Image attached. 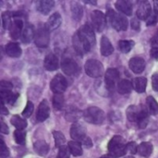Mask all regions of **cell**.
<instances>
[{
  "mask_svg": "<svg viewBox=\"0 0 158 158\" xmlns=\"http://www.w3.org/2000/svg\"><path fill=\"white\" fill-rule=\"evenodd\" d=\"M134 46V42L131 40H121L118 42V48L122 53H129Z\"/></svg>",
  "mask_w": 158,
  "mask_h": 158,
  "instance_id": "35",
  "label": "cell"
},
{
  "mask_svg": "<svg viewBox=\"0 0 158 158\" xmlns=\"http://www.w3.org/2000/svg\"><path fill=\"white\" fill-rule=\"evenodd\" d=\"M10 36L12 39L17 40L21 36V32L23 31V21L20 19H15L13 22H11L10 28Z\"/></svg>",
  "mask_w": 158,
  "mask_h": 158,
  "instance_id": "15",
  "label": "cell"
},
{
  "mask_svg": "<svg viewBox=\"0 0 158 158\" xmlns=\"http://www.w3.org/2000/svg\"><path fill=\"white\" fill-rule=\"evenodd\" d=\"M11 124L19 131H22L27 127V121L24 118H21L19 116H13L11 120Z\"/></svg>",
  "mask_w": 158,
  "mask_h": 158,
  "instance_id": "34",
  "label": "cell"
},
{
  "mask_svg": "<svg viewBox=\"0 0 158 158\" xmlns=\"http://www.w3.org/2000/svg\"><path fill=\"white\" fill-rule=\"evenodd\" d=\"M114 52V47L106 36L101 38V55L104 56H108Z\"/></svg>",
  "mask_w": 158,
  "mask_h": 158,
  "instance_id": "21",
  "label": "cell"
},
{
  "mask_svg": "<svg viewBox=\"0 0 158 158\" xmlns=\"http://www.w3.org/2000/svg\"><path fill=\"white\" fill-rule=\"evenodd\" d=\"M61 69H62V71L69 76L76 75L81 70L77 62L73 58H70V57L63 58L61 62Z\"/></svg>",
  "mask_w": 158,
  "mask_h": 158,
  "instance_id": "8",
  "label": "cell"
},
{
  "mask_svg": "<svg viewBox=\"0 0 158 158\" xmlns=\"http://www.w3.org/2000/svg\"><path fill=\"white\" fill-rule=\"evenodd\" d=\"M19 97L18 94L12 93L11 91L9 92H5V93H0V100L4 104H8V105H13Z\"/></svg>",
  "mask_w": 158,
  "mask_h": 158,
  "instance_id": "28",
  "label": "cell"
},
{
  "mask_svg": "<svg viewBox=\"0 0 158 158\" xmlns=\"http://www.w3.org/2000/svg\"><path fill=\"white\" fill-rule=\"evenodd\" d=\"M99 158H109L108 157V156H101V157Z\"/></svg>",
  "mask_w": 158,
  "mask_h": 158,
  "instance_id": "55",
  "label": "cell"
},
{
  "mask_svg": "<svg viewBox=\"0 0 158 158\" xmlns=\"http://www.w3.org/2000/svg\"><path fill=\"white\" fill-rule=\"evenodd\" d=\"M0 113L3 114V115H7L8 114L7 108L5 106V104L1 100H0Z\"/></svg>",
  "mask_w": 158,
  "mask_h": 158,
  "instance_id": "51",
  "label": "cell"
},
{
  "mask_svg": "<svg viewBox=\"0 0 158 158\" xmlns=\"http://www.w3.org/2000/svg\"><path fill=\"white\" fill-rule=\"evenodd\" d=\"M0 132L4 133V134H8V132H9V129H8L7 125L2 120H0Z\"/></svg>",
  "mask_w": 158,
  "mask_h": 158,
  "instance_id": "48",
  "label": "cell"
},
{
  "mask_svg": "<svg viewBox=\"0 0 158 158\" xmlns=\"http://www.w3.org/2000/svg\"><path fill=\"white\" fill-rule=\"evenodd\" d=\"M13 88V84L7 81H0V93L9 92Z\"/></svg>",
  "mask_w": 158,
  "mask_h": 158,
  "instance_id": "41",
  "label": "cell"
},
{
  "mask_svg": "<svg viewBox=\"0 0 158 158\" xmlns=\"http://www.w3.org/2000/svg\"><path fill=\"white\" fill-rule=\"evenodd\" d=\"M78 32L92 45V47L95 44V35H94V29L89 24L82 25L78 30Z\"/></svg>",
  "mask_w": 158,
  "mask_h": 158,
  "instance_id": "11",
  "label": "cell"
},
{
  "mask_svg": "<svg viewBox=\"0 0 158 158\" xmlns=\"http://www.w3.org/2000/svg\"><path fill=\"white\" fill-rule=\"evenodd\" d=\"M105 117L106 116L104 111L97 106H91L87 108L83 113V118L85 121L95 125L102 124L105 120Z\"/></svg>",
  "mask_w": 158,
  "mask_h": 158,
  "instance_id": "3",
  "label": "cell"
},
{
  "mask_svg": "<svg viewBox=\"0 0 158 158\" xmlns=\"http://www.w3.org/2000/svg\"><path fill=\"white\" fill-rule=\"evenodd\" d=\"M9 155V150L7 149L4 141H0V158H8Z\"/></svg>",
  "mask_w": 158,
  "mask_h": 158,
  "instance_id": "43",
  "label": "cell"
},
{
  "mask_svg": "<svg viewBox=\"0 0 158 158\" xmlns=\"http://www.w3.org/2000/svg\"><path fill=\"white\" fill-rule=\"evenodd\" d=\"M69 150L70 152V154H72V156H82V148H81V143L76 141H70L69 143Z\"/></svg>",
  "mask_w": 158,
  "mask_h": 158,
  "instance_id": "32",
  "label": "cell"
},
{
  "mask_svg": "<svg viewBox=\"0 0 158 158\" xmlns=\"http://www.w3.org/2000/svg\"><path fill=\"white\" fill-rule=\"evenodd\" d=\"M151 45H152V49L158 48V31L154 34V36L151 39Z\"/></svg>",
  "mask_w": 158,
  "mask_h": 158,
  "instance_id": "46",
  "label": "cell"
},
{
  "mask_svg": "<svg viewBox=\"0 0 158 158\" xmlns=\"http://www.w3.org/2000/svg\"><path fill=\"white\" fill-rule=\"evenodd\" d=\"M85 72L92 78L101 77L104 72L103 64L96 59H89L85 63Z\"/></svg>",
  "mask_w": 158,
  "mask_h": 158,
  "instance_id": "5",
  "label": "cell"
},
{
  "mask_svg": "<svg viewBox=\"0 0 158 158\" xmlns=\"http://www.w3.org/2000/svg\"><path fill=\"white\" fill-rule=\"evenodd\" d=\"M11 13L9 11H6L2 14V23L5 30H7L10 28L11 25Z\"/></svg>",
  "mask_w": 158,
  "mask_h": 158,
  "instance_id": "39",
  "label": "cell"
},
{
  "mask_svg": "<svg viewBox=\"0 0 158 158\" xmlns=\"http://www.w3.org/2000/svg\"><path fill=\"white\" fill-rule=\"evenodd\" d=\"M72 42H73V46L79 55L80 54L83 55L85 53H88L92 49V45L78 31L74 34Z\"/></svg>",
  "mask_w": 158,
  "mask_h": 158,
  "instance_id": "6",
  "label": "cell"
},
{
  "mask_svg": "<svg viewBox=\"0 0 158 158\" xmlns=\"http://www.w3.org/2000/svg\"><path fill=\"white\" fill-rule=\"evenodd\" d=\"M50 115V107L49 105L47 103L46 100H43L39 106H38V110H37V114H36V118L39 122H43L45 119L48 118Z\"/></svg>",
  "mask_w": 158,
  "mask_h": 158,
  "instance_id": "14",
  "label": "cell"
},
{
  "mask_svg": "<svg viewBox=\"0 0 158 158\" xmlns=\"http://www.w3.org/2000/svg\"><path fill=\"white\" fill-rule=\"evenodd\" d=\"M70 137L73 141L81 143V141L86 137V131L85 129L78 123L72 124L70 128Z\"/></svg>",
  "mask_w": 158,
  "mask_h": 158,
  "instance_id": "12",
  "label": "cell"
},
{
  "mask_svg": "<svg viewBox=\"0 0 158 158\" xmlns=\"http://www.w3.org/2000/svg\"><path fill=\"white\" fill-rule=\"evenodd\" d=\"M33 109H34V106H33V104L31 102V101H28L27 102V105L24 108V110L22 111V116L26 118H30L33 112Z\"/></svg>",
  "mask_w": 158,
  "mask_h": 158,
  "instance_id": "40",
  "label": "cell"
},
{
  "mask_svg": "<svg viewBox=\"0 0 158 158\" xmlns=\"http://www.w3.org/2000/svg\"><path fill=\"white\" fill-rule=\"evenodd\" d=\"M146 105L148 107V113H150L153 116H156L158 114V103L153 96H148L146 99Z\"/></svg>",
  "mask_w": 158,
  "mask_h": 158,
  "instance_id": "33",
  "label": "cell"
},
{
  "mask_svg": "<svg viewBox=\"0 0 158 158\" xmlns=\"http://www.w3.org/2000/svg\"><path fill=\"white\" fill-rule=\"evenodd\" d=\"M129 67L134 73L139 74V73H142L144 70V69H145V61L142 57L135 56V57H132L130 60Z\"/></svg>",
  "mask_w": 158,
  "mask_h": 158,
  "instance_id": "17",
  "label": "cell"
},
{
  "mask_svg": "<svg viewBox=\"0 0 158 158\" xmlns=\"http://www.w3.org/2000/svg\"><path fill=\"white\" fill-rule=\"evenodd\" d=\"M126 149H127V152H130L131 155H135L137 154V151H138V145L136 143L131 142L126 144Z\"/></svg>",
  "mask_w": 158,
  "mask_h": 158,
  "instance_id": "45",
  "label": "cell"
},
{
  "mask_svg": "<svg viewBox=\"0 0 158 158\" xmlns=\"http://www.w3.org/2000/svg\"><path fill=\"white\" fill-rule=\"evenodd\" d=\"M151 56L155 58L158 60V48L157 49H152L151 50Z\"/></svg>",
  "mask_w": 158,
  "mask_h": 158,
  "instance_id": "52",
  "label": "cell"
},
{
  "mask_svg": "<svg viewBox=\"0 0 158 158\" xmlns=\"http://www.w3.org/2000/svg\"><path fill=\"white\" fill-rule=\"evenodd\" d=\"M34 151L40 156H45L49 151V145L43 140H39L33 144Z\"/></svg>",
  "mask_w": 158,
  "mask_h": 158,
  "instance_id": "30",
  "label": "cell"
},
{
  "mask_svg": "<svg viewBox=\"0 0 158 158\" xmlns=\"http://www.w3.org/2000/svg\"><path fill=\"white\" fill-rule=\"evenodd\" d=\"M5 52L10 57H19L21 55V48L17 43H8L6 45Z\"/></svg>",
  "mask_w": 158,
  "mask_h": 158,
  "instance_id": "20",
  "label": "cell"
},
{
  "mask_svg": "<svg viewBox=\"0 0 158 158\" xmlns=\"http://www.w3.org/2000/svg\"><path fill=\"white\" fill-rule=\"evenodd\" d=\"M53 135H54V139H55L56 147L59 148V147L63 146L65 142H66V138H65L64 134L61 131H56L53 132Z\"/></svg>",
  "mask_w": 158,
  "mask_h": 158,
  "instance_id": "37",
  "label": "cell"
},
{
  "mask_svg": "<svg viewBox=\"0 0 158 158\" xmlns=\"http://www.w3.org/2000/svg\"><path fill=\"white\" fill-rule=\"evenodd\" d=\"M151 13H152V6H151L150 3L148 1L141 2L139 6H138L137 12H136L137 18L139 19L145 20L150 17Z\"/></svg>",
  "mask_w": 158,
  "mask_h": 158,
  "instance_id": "13",
  "label": "cell"
},
{
  "mask_svg": "<svg viewBox=\"0 0 158 158\" xmlns=\"http://www.w3.org/2000/svg\"><path fill=\"white\" fill-rule=\"evenodd\" d=\"M125 158H134L132 156H127V157H125Z\"/></svg>",
  "mask_w": 158,
  "mask_h": 158,
  "instance_id": "56",
  "label": "cell"
},
{
  "mask_svg": "<svg viewBox=\"0 0 158 158\" xmlns=\"http://www.w3.org/2000/svg\"><path fill=\"white\" fill-rule=\"evenodd\" d=\"M152 85H153V89L158 92V73H156L153 75L152 77Z\"/></svg>",
  "mask_w": 158,
  "mask_h": 158,
  "instance_id": "47",
  "label": "cell"
},
{
  "mask_svg": "<svg viewBox=\"0 0 158 158\" xmlns=\"http://www.w3.org/2000/svg\"><path fill=\"white\" fill-rule=\"evenodd\" d=\"M34 34H35V31H34V28L32 25L31 24H28L22 31L21 32V42L23 44H29L31 42V40L34 38Z\"/></svg>",
  "mask_w": 158,
  "mask_h": 158,
  "instance_id": "22",
  "label": "cell"
},
{
  "mask_svg": "<svg viewBox=\"0 0 158 158\" xmlns=\"http://www.w3.org/2000/svg\"><path fill=\"white\" fill-rule=\"evenodd\" d=\"M14 138H15V142L18 144L23 145L25 144V141H26V133L23 131L16 130L14 131Z\"/></svg>",
  "mask_w": 158,
  "mask_h": 158,
  "instance_id": "38",
  "label": "cell"
},
{
  "mask_svg": "<svg viewBox=\"0 0 158 158\" xmlns=\"http://www.w3.org/2000/svg\"><path fill=\"white\" fill-rule=\"evenodd\" d=\"M132 83L129 80H122L118 83V92L120 94H128L132 91Z\"/></svg>",
  "mask_w": 158,
  "mask_h": 158,
  "instance_id": "27",
  "label": "cell"
},
{
  "mask_svg": "<svg viewBox=\"0 0 158 158\" xmlns=\"http://www.w3.org/2000/svg\"><path fill=\"white\" fill-rule=\"evenodd\" d=\"M87 4H92V5H96V1H84Z\"/></svg>",
  "mask_w": 158,
  "mask_h": 158,
  "instance_id": "54",
  "label": "cell"
},
{
  "mask_svg": "<svg viewBox=\"0 0 158 158\" xmlns=\"http://www.w3.org/2000/svg\"><path fill=\"white\" fill-rule=\"evenodd\" d=\"M157 19H158V11H157V9H155V10L151 13L150 17L147 19V25H148V26H150V25H154V24H156V21H157Z\"/></svg>",
  "mask_w": 158,
  "mask_h": 158,
  "instance_id": "44",
  "label": "cell"
},
{
  "mask_svg": "<svg viewBox=\"0 0 158 158\" xmlns=\"http://www.w3.org/2000/svg\"><path fill=\"white\" fill-rule=\"evenodd\" d=\"M131 28L135 31H139L140 30V22L138 20V19L134 18L131 19Z\"/></svg>",
  "mask_w": 158,
  "mask_h": 158,
  "instance_id": "50",
  "label": "cell"
},
{
  "mask_svg": "<svg viewBox=\"0 0 158 158\" xmlns=\"http://www.w3.org/2000/svg\"><path fill=\"white\" fill-rule=\"evenodd\" d=\"M67 80L61 74H56L50 83V89L55 94H62L67 90Z\"/></svg>",
  "mask_w": 158,
  "mask_h": 158,
  "instance_id": "7",
  "label": "cell"
},
{
  "mask_svg": "<svg viewBox=\"0 0 158 158\" xmlns=\"http://www.w3.org/2000/svg\"><path fill=\"white\" fill-rule=\"evenodd\" d=\"M119 80V72L117 69H108L106 72L105 81L106 86L108 90H113L117 83H118Z\"/></svg>",
  "mask_w": 158,
  "mask_h": 158,
  "instance_id": "10",
  "label": "cell"
},
{
  "mask_svg": "<svg viewBox=\"0 0 158 158\" xmlns=\"http://www.w3.org/2000/svg\"><path fill=\"white\" fill-rule=\"evenodd\" d=\"M81 144H82L83 146L87 147V148H91V147L93 146V142H92L91 138H89V137L86 136V137L81 141Z\"/></svg>",
  "mask_w": 158,
  "mask_h": 158,
  "instance_id": "49",
  "label": "cell"
},
{
  "mask_svg": "<svg viewBox=\"0 0 158 158\" xmlns=\"http://www.w3.org/2000/svg\"><path fill=\"white\" fill-rule=\"evenodd\" d=\"M109 158H118L127 154L126 144L121 136H114L108 143Z\"/></svg>",
  "mask_w": 158,
  "mask_h": 158,
  "instance_id": "1",
  "label": "cell"
},
{
  "mask_svg": "<svg viewBox=\"0 0 158 158\" xmlns=\"http://www.w3.org/2000/svg\"><path fill=\"white\" fill-rule=\"evenodd\" d=\"M117 9L120 11L121 13L127 15V16H131L132 15V5L130 1L127 0H118L115 4Z\"/></svg>",
  "mask_w": 158,
  "mask_h": 158,
  "instance_id": "18",
  "label": "cell"
},
{
  "mask_svg": "<svg viewBox=\"0 0 158 158\" xmlns=\"http://www.w3.org/2000/svg\"><path fill=\"white\" fill-rule=\"evenodd\" d=\"M55 2L53 0H40L37 2V10L44 15H47L54 7Z\"/></svg>",
  "mask_w": 158,
  "mask_h": 158,
  "instance_id": "19",
  "label": "cell"
},
{
  "mask_svg": "<svg viewBox=\"0 0 158 158\" xmlns=\"http://www.w3.org/2000/svg\"><path fill=\"white\" fill-rule=\"evenodd\" d=\"M92 21L97 31H102L106 26V16L100 10H94L92 13Z\"/></svg>",
  "mask_w": 158,
  "mask_h": 158,
  "instance_id": "9",
  "label": "cell"
},
{
  "mask_svg": "<svg viewBox=\"0 0 158 158\" xmlns=\"http://www.w3.org/2000/svg\"><path fill=\"white\" fill-rule=\"evenodd\" d=\"M132 87L133 89L139 93V94H143L145 92L146 86H147V79L144 77H137L132 81Z\"/></svg>",
  "mask_w": 158,
  "mask_h": 158,
  "instance_id": "24",
  "label": "cell"
},
{
  "mask_svg": "<svg viewBox=\"0 0 158 158\" xmlns=\"http://www.w3.org/2000/svg\"><path fill=\"white\" fill-rule=\"evenodd\" d=\"M62 22V19L59 13L56 12L53 15L50 16V18L48 19V21L46 23V27L48 28L49 31H55L56 29H57L60 24Z\"/></svg>",
  "mask_w": 158,
  "mask_h": 158,
  "instance_id": "23",
  "label": "cell"
},
{
  "mask_svg": "<svg viewBox=\"0 0 158 158\" xmlns=\"http://www.w3.org/2000/svg\"><path fill=\"white\" fill-rule=\"evenodd\" d=\"M65 104V99L63 94H55L53 97V106L55 109L56 110H61L64 106Z\"/></svg>",
  "mask_w": 158,
  "mask_h": 158,
  "instance_id": "36",
  "label": "cell"
},
{
  "mask_svg": "<svg viewBox=\"0 0 158 158\" xmlns=\"http://www.w3.org/2000/svg\"><path fill=\"white\" fill-rule=\"evenodd\" d=\"M106 18L111 26L117 31H126L128 29V19L124 15L117 13L113 9H108L106 13Z\"/></svg>",
  "mask_w": 158,
  "mask_h": 158,
  "instance_id": "2",
  "label": "cell"
},
{
  "mask_svg": "<svg viewBox=\"0 0 158 158\" xmlns=\"http://www.w3.org/2000/svg\"><path fill=\"white\" fill-rule=\"evenodd\" d=\"M71 13H72V18L76 21H80L83 15L82 6L77 2H72L71 3Z\"/></svg>",
  "mask_w": 158,
  "mask_h": 158,
  "instance_id": "31",
  "label": "cell"
},
{
  "mask_svg": "<svg viewBox=\"0 0 158 158\" xmlns=\"http://www.w3.org/2000/svg\"><path fill=\"white\" fill-rule=\"evenodd\" d=\"M3 56H4V48L0 45V61L3 58Z\"/></svg>",
  "mask_w": 158,
  "mask_h": 158,
  "instance_id": "53",
  "label": "cell"
},
{
  "mask_svg": "<svg viewBox=\"0 0 158 158\" xmlns=\"http://www.w3.org/2000/svg\"><path fill=\"white\" fill-rule=\"evenodd\" d=\"M69 147L66 145H63L58 148V154L57 158H69Z\"/></svg>",
  "mask_w": 158,
  "mask_h": 158,
  "instance_id": "42",
  "label": "cell"
},
{
  "mask_svg": "<svg viewBox=\"0 0 158 158\" xmlns=\"http://www.w3.org/2000/svg\"><path fill=\"white\" fill-rule=\"evenodd\" d=\"M0 141H3V138H2L1 136H0Z\"/></svg>",
  "mask_w": 158,
  "mask_h": 158,
  "instance_id": "57",
  "label": "cell"
},
{
  "mask_svg": "<svg viewBox=\"0 0 158 158\" xmlns=\"http://www.w3.org/2000/svg\"><path fill=\"white\" fill-rule=\"evenodd\" d=\"M34 42L38 47L44 48L48 46L50 42V33L46 24H42L38 27L34 34Z\"/></svg>",
  "mask_w": 158,
  "mask_h": 158,
  "instance_id": "4",
  "label": "cell"
},
{
  "mask_svg": "<svg viewBox=\"0 0 158 158\" xmlns=\"http://www.w3.org/2000/svg\"><path fill=\"white\" fill-rule=\"evenodd\" d=\"M137 153L143 157H149L153 153V145H152V143H147V142L142 143L140 145H138Z\"/></svg>",
  "mask_w": 158,
  "mask_h": 158,
  "instance_id": "25",
  "label": "cell"
},
{
  "mask_svg": "<svg viewBox=\"0 0 158 158\" xmlns=\"http://www.w3.org/2000/svg\"><path fill=\"white\" fill-rule=\"evenodd\" d=\"M137 124L139 126L140 129H144L146 128V126L148 125V122H149V113L148 111L144 108V107H142V110L138 116V118H137Z\"/></svg>",
  "mask_w": 158,
  "mask_h": 158,
  "instance_id": "26",
  "label": "cell"
},
{
  "mask_svg": "<svg viewBox=\"0 0 158 158\" xmlns=\"http://www.w3.org/2000/svg\"><path fill=\"white\" fill-rule=\"evenodd\" d=\"M44 69L48 71L56 70L59 67V62H58L57 56L56 55H54L53 53L48 54L44 58Z\"/></svg>",
  "mask_w": 158,
  "mask_h": 158,
  "instance_id": "16",
  "label": "cell"
},
{
  "mask_svg": "<svg viewBox=\"0 0 158 158\" xmlns=\"http://www.w3.org/2000/svg\"><path fill=\"white\" fill-rule=\"evenodd\" d=\"M142 110V106H131L127 109V118L131 122H136L138 116Z\"/></svg>",
  "mask_w": 158,
  "mask_h": 158,
  "instance_id": "29",
  "label": "cell"
}]
</instances>
